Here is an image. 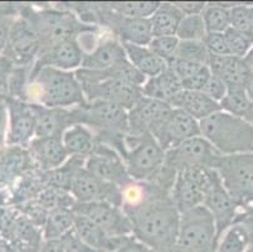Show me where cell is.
Wrapping results in <instances>:
<instances>
[{
  "instance_id": "603a6c76",
  "label": "cell",
  "mask_w": 253,
  "mask_h": 252,
  "mask_svg": "<svg viewBox=\"0 0 253 252\" xmlns=\"http://www.w3.org/2000/svg\"><path fill=\"white\" fill-rule=\"evenodd\" d=\"M32 105L36 114V138H62L75 125L72 108L45 107L38 103Z\"/></svg>"
},
{
  "instance_id": "f546056e",
  "label": "cell",
  "mask_w": 253,
  "mask_h": 252,
  "mask_svg": "<svg viewBox=\"0 0 253 252\" xmlns=\"http://www.w3.org/2000/svg\"><path fill=\"white\" fill-rule=\"evenodd\" d=\"M62 142L68 155L84 159L88 158L97 145V139L93 131L81 124L71 126L62 136Z\"/></svg>"
},
{
  "instance_id": "94428289",
  "label": "cell",
  "mask_w": 253,
  "mask_h": 252,
  "mask_svg": "<svg viewBox=\"0 0 253 252\" xmlns=\"http://www.w3.org/2000/svg\"><path fill=\"white\" fill-rule=\"evenodd\" d=\"M243 62H245L246 67H247L248 72H250L251 75V78H253V47L252 50L248 52V54L243 58Z\"/></svg>"
},
{
  "instance_id": "7a4b0ae2",
  "label": "cell",
  "mask_w": 253,
  "mask_h": 252,
  "mask_svg": "<svg viewBox=\"0 0 253 252\" xmlns=\"http://www.w3.org/2000/svg\"><path fill=\"white\" fill-rule=\"evenodd\" d=\"M19 15L27 19L38 34L41 52L62 42L78 39L84 34L102 31L97 25L82 22L68 8L61 5L39 6L32 4H19Z\"/></svg>"
},
{
  "instance_id": "816d5d0a",
  "label": "cell",
  "mask_w": 253,
  "mask_h": 252,
  "mask_svg": "<svg viewBox=\"0 0 253 252\" xmlns=\"http://www.w3.org/2000/svg\"><path fill=\"white\" fill-rule=\"evenodd\" d=\"M14 64L3 54L0 55V100L9 96V77Z\"/></svg>"
},
{
  "instance_id": "6f0895ef",
  "label": "cell",
  "mask_w": 253,
  "mask_h": 252,
  "mask_svg": "<svg viewBox=\"0 0 253 252\" xmlns=\"http://www.w3.org/2000/svg\"><path fill=\"white\" fill-rule=\"evenodd\" d=\"M1 15H6V17H17V15H19V4H0V17Z\"/></svg>"
},
{
  "instance_id": "e7e4bbea",
  "label": "cell",
  "mask_w": 253,
  "mask_h": 252,
  "mask_svg": "<svg viewBox=\"0 0 253 252\" xmlns=\"http://www.w3.org/2000/svg\"><path fill=\"white\" fill-rule=\"evenodd\" d=\"M0 252H11L10 249L1 240H0Z\"/></svg>"
},
{
  "instance_id": "e0dca14e",
  "label": "cell",
  "mask_w": 253,
  "mask_h": 252,
  "mask_svg": "<svg viewBox=\"0 0 253 252\" xmlns=\"http://www.w3.org/2000/svg\"><path fill=\"white\" fill-rule=\"evenodd\" d=\"M9 115L8 145L28 148L36 138V114L28 101L6 97L4 99Z\"/></svg>"
},
{
  "instance_id": "52a82bcc",
  "label": "cell",
  "mask_w": 253,
  "mask_h": 252,
  "mask_svg": "<svg viewBox=\"0 0 253 252\" xmlns=\"http://www.w3.org/2000/svg\"><path fill=\"white\" fill-rule=\"evenodd\" d=\"M86 101H109L130 110L141 99V87L116 78L114 68L103 71L80 68L75 71Z\"/></svg>"
},
{
  "instance_id": "bcb514c9",
  "label": "cell",
  "mask_w": 253,
  "mask_h": 252,
  "mask_svg": "<svg viewBox=\"0 0 253 252\" xmlns=\"http://www.w3.org/2000/svg\"><path fill=\"white\" fill-rule=\"evenodd\" d=\"M167 64L168 67L171 69L172 72L178 76L179 80H180L181 82L188 80V78H190L192 76H194L195 73L199 72L203 67H206V66H202V64L194 63V62L180 59L178 58V57H174V58H172L171 61L168 62Z\"/></svg>"
},
{
  "instance_id": "7402d4cb",
  "label": "cell",
  "mask_w": 253,
  "mask_h": 252,
  "mask_svg": "<svg viewBox=\"0 0 253 252\" xmlns=\"http://www.w3.org/2000/svg\"><path fill=\"white\" fill-rule=\"evenodd\" d=\"M34 168L37 166L28 148L6 145L0 150V187L10 189Z\"/></svg>"
},
{
  "instance_id": "f1b7e54d",
  "label": "cell",
  "mask_w": 253,
  "mask_h": 252,
  "mask_svg": "<svg viewBox=\"0 0 253 252\" xmlns=\"http://www.w3.org/2000/svg\"><path fill=\"white\" fill-rule=\"evenodd\" d=\"M141 91L145 97H150L154 100L163 101L170 105L172 100L183 91V87L178 76L169 67H167L162 73L146 78Z\"/></svg>"
},
{
  "instance_id": "d590c367",
  "label": "cell",
  "mask_w": 253,
  "mask_h": 252,
  "mask_svg": "<svg viewBox=\"0 0 253 252\" xmlns=\"http://www.w3.org/2000/svg\"><path fill=\"white\" fill-rule=\"evenodd\" d=\"M220 106L223 111L245 120L253 126V100L248 96L246 89L228 90Z\"/></svg>"
},
{
  "instance_id": "60d3db41",
  "label": "cell",
  "mask_w": 253,
  "mask_h": 252,
  "mask_svg": "<svg viewBox=\"0 0 253 252\" xmlns=\"http://www.w3.org/2000/svg\"><path fill=\"white\" fill-rule=\"evenodd\" d=\"M231 28L253 43V5L237 4L231 8Z\"/></svg>"
},
{
  "instance_id": "f35d334b",
  "label": "cell",
  "mask_w": 253,
  "mask_h": 252,
  "mask_svg": "<svg viewBox=\"0 0 253 252\" xmlns=\"http://www.w3.org/2000/svg\"><path fill=\"white\" fill-rule=\"evenodd\" d=\"M162 1H124V3H106L115 13L127 18L150 19Z\"/></svg>"
},
{
  "instance_id": "44dd1931",
  "label": "cell",
  "mask_w": 253,
  "mask_h": 252,
  "mask_svg": "<svg viewBox=\"0 0 253 252\" xmlns=\"http://www.w3.org/2000/svg\"><path fill=\"white\" fill-rule=\"evenodd\" d=\"M1 241L11 252H41L44 237L42 228L18 209L11 228Z\"/></svg>"
},
{
  "instance_id": "ab89813d",
  "label": "cell",
  "mask_w": 253,
  "mask_h": 252,
  "mask_svg": "<svg viewBox=\"0 0 253 252\" xmlns=\"http://www.w3.org/2000/svg\"><path fill=\"white\" fill-rule=\"evenodd\" d=\"M38 201L48 212L57 209V208H75L76 200L71 192L56 188L52 186H45L43 191L37 197Z\"/></svg>"
},
{
  "instance_id": "d6986e66",
  "label": "cell",
  "mask_w": 253,
  "mask_h": 252,
  "mask_svg": "<svg viewBox=\"0 0 253 252\" xmlns=\"http://www.w3.org/2000/svg\"><path fill=\"white\" fill-rule=\"evenodd\" d=\"M201 135V122L179 108H172L155 139L167 151L189 139Z\"/></svg>"
},
{
  "instance_id": "5bb4252c",
  "label": "cell",
  "mask_w": 253,
  "mask_h": 252,
  "mask_svg": "<svg viewBox=\"0 0 253 252\" xmlns=\"http://www.w3.org/2000/svg\"><path fill=\"white\" fill-rule=\"evenodd\" d=\"M172 107L167 102L142 96L136 105L127 111L128 134L144 135L150 134L154 138L164 126Z\"/></svg>"
},
{
  "instance_id": "4fadbf2b",
  "label": "cell",
  "mask_w": 253,
  "mask_h": 252,
  "mask_svg": "<svg viewBox=\"0 0 253 252\" xmlns=\"http://www.w3.org/2000/svg\"><path fill=\"white\" fill-rule=\"evenodd\" d=\"M84 169L123 189L134 182L120 152L102 143H97L93 152L84 160Z\"/></svg>"
},
{
  "instance_id": "ee69618b",
  "label": "cell",
  "mask_w": 253,
  "mask_h": 252,
  "mask_svg": "<svg viewBox=\"0 0 253 252\" xmlns=\"http://www.w3.org/2000/svg\"><path fill=\"white\" fill-rule=\"evenodd\" d=\"M179 43H180V39L176 36L153 37L148 47L150 48L154 54H156L159 58H162L165 63H168L176 55Z\"/></svg>"
},
{
  "instance_id": "e575fe53",
  "label": "cell",
  "mask_w": 253,
  "mask_h": 252,
  "mask_svg": "<svg viewBox=\"0 0 253 252\" xmlns=\"http://www.w3.org/2000/svg\"><path fill=\"white\" fill-rule=\"evenodd\" d=\"M75 219L76 212L72 208H57L50 211L42 228L44 240L61 239L73 230Z\"/></svg>"
},
{
  "instance_id": "11a10c76",
  "label": "cell",
  "mask_w": 253,
  "mask_h": 252,
  "mask_svg": "<svg viewBox=\"0 0 253 252\" xmlns=\"http://www.w3.org/2000/svg\"><path fill=\"white\" fill-rule=\"evenodd\" d=\"M14 18L15 17H6V15L0 17V55L3 54L4 50H5L9 38V32H10L11 23H13Z\"/></svg>"
},
{
  "instance_id": "7c38bea8",
  "label": "cell",
  "mask_w": 253,
  "mask_h": 252,
  "mask_svg": "<svg viewBox=\"0 0 253 252\" xmlns=\"http://www.w3.org/2000/svg\"><path fill=\"white\" fill-rule=\"evenodd\" d=\"M41 41L29 22L18 15L11 23L3 55L14 66L33 67L41 53Z\"/></svg>"
},
{
  "instance_id": "8fae6325",
  "label": "cell",
  "mask_w": 253,
  "mask_h": 252,
  "mask_svg": "<svg viewBox=\"0 0 253 252\" xmlns=\"http://www.w3.org/2000/svg\"><path fill=\"white\" fill-rule=\"evenodd\" d=\"M213 175L214 169L206 166H189L178 173L170 194L179 213L204 204Z\"/></svg>"
},
{
  "instance_id": "4316f807",
  "label": "cell",
  "mask_w": 253,
  "mask_h": 252,
  "mask_svg": "<svg viewBox=\"0 0 253 252\" xmlns=\"http://www.w3.org/2000/svg\"><path fill=\"white\" fill-rule=\"evenodd\" d=\"M73 230L87 246L96 252H115L126 239V237H111L105 231L101 230L95 222L77 213H76Z\"/></svg>"
},
{
  "instance_id": "30bf717a",
  "label": "cell",
  "mask_w": 253,
  "mask_h": 252,
  "mask_svg": "<svg viewBox=\"0 0 253 252\" xmlns=\"http://www.w3.org/2000/svg\"><path fill=\"white\" fill-rule=\"evenodd\" d=\"M213 169L241 209L253 203V152L220 155Z\"/></svg>"
},
{
  "instance_id": "1f68e13d",
  "label": "cell",
  "mask_w": 253,
  "mask_h": 252,
  "mask_svg": "<svg viewBox=\"0 0 253 252\" xmlns=\"http://www.w3.org/2000/svg\"><path fill=\"white\" fill-rule=\"evenodd\" d=\"M184 17V13L175 3H160L150 18L153 37L176 36Z\"/></svg>"
},
{
  "instance_id": "6da1fadb",
  "label": "cell",
  "mask_w": 253,
  "mask_h": 252,
  "mask_svg": "<svg viewBox=\"0 0 253 252\" xmlns=\"http://www.w3.org/2000/svg\"><path fill=\"white\" fill-rule=\"evenodd\" d=\"M123 191V209L131 223L132 236L156 252L176 245L180 213L170 192L146 182H132Z\"/></svg>"
},
{
  "instance_id": "9c48e42d",
  "label": "cell",
  "mask_w": 253,
  "mask_h": 252,
  "mask_svg": "<svg viewBox=\"0 0 253 252\" xmlns=\"http://www.w3.org/2000/svg\"><path fill=\"white\" fill-rule=\"evenodd\" d=\"M185 252H215L218 236L215 222L206 205L180 214L178 241Z\"/></svg>"
},
{
  "instance_id": "4dcf8cb0",
  "label": "cell",
  "mask_w": 253,
  "mask_h": 252,
  "mask_svg": "<svg viewBox=\"0 0 253 252\" xmlns=\"http://www.w3.org/2000/svg\"><path fill=\"white\" fill-rule=\"evenodd\" d=\"M123 45L130 63L146 78L162 73L168 67V64L162 58H159L158 55L151 52L148 46L128 45V43H123Z\"/></svg>"
},
{
  "instance_id": "3957f363",
  "label": "cell",
  "mask_w": 253,
  "mask_h": 252,
  "mask_svg": "<svg viewBox=\"0 0 253 252\" xmlns=\"http://www.w3.org/2000/svg\"><path fill=\"white\" fill-rule=\"evenodd\" d=\"M27 101L45 107L72 108L86 102L76 72L43 67L32 68Z\"/></svg>"
},
{
  "instance_id": "7bdbcfd3",
  "label": "cell",
  "mask_w": 253,
  "mask_h": 252,
  "mask_svg": "<svg viewBox=\"0 0 253 252\" xmlns=\"http://www.w3.org/2000/svg\"><path fill=\"white\" fill-rule=\"evenodd\" d=\"M175 57L202 64V66H208L211 53H209L207 46L204 45V42L180 41Z\"/></svg>"
},
{
  "instance_id": "ba28073f",
  "label": "cell",
  "mask_w": 253,
  "mask_h": 252,
  "mask_svg": "<svg viewBox=\"0 0 253 252\" xmlns=\"http://www.w3.org/2000/svg\"><path fill=\"white\" fill-rule=\"evenodd\" d=\"M123 159L134 182L153 183L162 169L165 150L150 134L130 135L125 139Z\"/></svg>"
},
{
  "instance_id": "db71d44e",
  "label": "cell",
  "mask_w": 253,
  "mask_h": 252,
  "mask_svg": "<svg viewBox=\"0 0 253 252\" xmlns=\"http://www.w3.org/2000/svg\"><path fill=\"white\" fill-rule=\"evenodd\" d=\"M9 115L5 100H0V150L8 145Z\"/></svg>"
},
{
  "instance_id": "277c9868",
  "label": "cell",
  "mask_w": 253,
  "mask_h": 252,
  "mask_svg": "<svg viewBox=\"0 0 253 252\" xmlns=\"http://www.w3.org/2000/svg\"><path fill=\"white\" fill-rule=\"evenodd\" d=\"M75 124L91 129L97 143L109 145L123 155L125 139L128 135L127 110L109 101H86L72 107Z\"/></svg>"
},
{
  "instance_id": "484cf974",
  "label": "cell",
  "mask_w": 253,
  "mask_h": 252,
  "mask_svg": "<svg viewBox=\"0 0 253 252\" xmlns=\"http://www.w3.org/2000/svg\"><path fill=\"white\" fill-rule=\"evenodd\" d=\"M208 68L213 76L219 77L228 90L246 89L251 75L242 58L233 55L211 54Z\"/></svg>"
},
{
  "instance_id": "2e32d148",
  "label": "cell",
  "mask_w": 253,
  "mask_h": 252,
  "mask_svg": "<svg viewBox=\"0 0 253 252\" xmlns=\"http://www.w3.org/2000/svg\"><path fill=\"white\" fill-rule=\"evenodd\" d=\"M73 211L95 222L111 237L132 236V227L123 207L105 202L76 203Z\"/></svg>"
},
{
  "instance_id": "be15d7a7",
  "label": "cell",
  "mask_w": 253,
  "mask_h": 252,
  "mask_svg": "<svg viewBox=\"0 0 253 252\" xmlns=\"http://www.w3.org/2000/svg\"><path fill=\"white\" fill-rule=\"evenodd\" d=\"M162 252H185V251H184L183 249H180L178 245H174L172 247H169V249L164 250V251H162Z\"/></svg>"
},
{
  "instance_id": "f5cc1de1",
  "label": "cell",
  "mask_w": 253,
  "mask_h": 252,
  "mask_svg": "<svg viewBox=\"0 0 253 252\" xmlns=\"http://www.w3.org/2000/svg\"><path fill=\"white\" fill-rule=\"evenodd\" d=\"M115 252H156L148 245H145L144 242L139 241L134 236H128L126 237L123 245L119 247Z\"/></svg>"
},
{
  "instance_id": "c3c4849f",
  "label": "cell",
  "mask_w": 253,
  "mask_h": 252,
  "mask_svg": "<svg viewBox=\"0 0 253 252\" xmlns=\"http://www.w3.org/2000/svg\"><path fill=\"white\" fill-rule=\"evenodd\" d=\"M202 92H204L207 96H209L211 99H213V100L220 103L223 101V99L228 94V87H227V85L219 77L211 75Z\"/></svg>"
},
{
  "instance_id": "cb8c5ba5",
  "label": "cell",
  "mask_w": 253,
  "mask_h": 252,
  "mask_svg": "<svg viewBox=\"0 0 253 252\" xmlns=\"http://www.w3.org/2000/svg\"><path fill=\"white\" fill-rule=\"evenodd\" d=\"M127 61L124 45L114 36L102 38L89 52L84 53L81 68L103 71ZM80 69V68H78Z\"/></svg>"
},
{
  "instance_id": "7dc6e473",
  "label": "cell",
  "mask_w": 253,
  "mask_h": 252,
  "mask_svg": "<svg viewBox=\"0 0 253 252\" xmlns=\"http://www.w3.org/2000/svg\"><path fill=\"white\" fill-rule=\"evenodd\" d=\"M204 45L207 46L211 54L231 55L224 33H208L204 39Z\"/></svg>"
},
{
  "instance_id": "681fc988",
  "label": "cell",
  "mask_w": 253,
  "mask_h": 252,
  "mask_svg": "<svg viewBox=\"0 0 253 252\" xmlns=\"http://www.w3.org/2000/svg\"><path fill=\"white\" fill-rule=\"evenodd\" d=\"M211 73L209 71L208 66L203 67V68L199 71L198 73H195L194 76H192L188 80L183 81L181 82V87H183L184 91H199L202 92L206 87L207 82L211 78Z\"/></svg>"
},
{
  "instance_id": "5b68a950",
  "label": "cell",
  "mask_w": 253,
  "mask_h": 252,
  "mask_svg": "<svg viewBox=\"0 0 253 252\" xmlns=\"http://www.w3.org/2000/svg\"><path fill=\"white\" fill-rule=\"evenodd\" d=\"M201 134L222 155L253 152V126L227 111L201 121Z\"/></svg>"
},
{
  "instance_id": "9f6ffc18",
  "label": "cell",
  "mask_w": 253,
  "mask_h": 252,
  "mask_svg": "<svg viewBox=\"0 0 253 252\" xmlns=\"http://www.w3.org/2000/svg\"><path fill=\"white\" fill-rule=\"evenodd\" d=\"M176 6L184 13V15H199L203 13L207 3L204 1H178Z\"/></svg>"
},
{
  "instance_id": "6125c7cd",
  "label": "cell",
  "mask_w": 253,
  "mask_h": 252,
  "mask_svg": "<svg viewBox=\"0 0 253 252\" xmlns=\"http://www.w3.org/2000/svg\"><path fill=\"white\" fill-rule=\"evenodd\" d=\"M246 91H247L248 96L253 100V78H251V80L248 81L247 86H246Z\"/></svg>"
},
{
  "instance_id": "83f0119b",
  "label": "cell",
  "mask_w": 253,
  "mask_h": 252,
  "mask_svg": "<svg viewBox=\"0 0 253 252\" xmlns=\"http://www.w3.org/2000/svg\"><path fill=\"white\" fill-rule=\"evenodd\" d=\"M170 106L172 108L184 111L199 122L222 110L220 103L207 96L204 92L184 91V90L172 100Z\"/></svg>"
},
{
  "instance_id": "680465c9",
  "label": "cell",
  "mask_w": 253,
  "mask_h": 252,
  "mask_svg": "<svg viewBox=\"0 0 253 252\" xmlns=\"http://www.w3.org/2000/svg\"><path fill=\"white\" fill-rule=\"evenodd\" d=\"M239 222H242L247 228L248 236H250V252H253V218H246Z\"/></svg>"
},
{
  "instance_id": "f6af8a7d",
  "label": "cell",
  "mask_w": 253,
  "mask_h": 252,
  "mask_svg": "<svg viewBox=\"0 0 253 252\" xmlns=\"http://www.w3.org/2000/svg\"><path fill=\"white\" fill-rule=\"evenodd\" d=\"M227 45H228L229 53L237 58H245L253 47V43L248 38H246L242 33L237 32L233 28H229L224 33Z\"/></svg>"
},
{
  "instance_id": "74e56055",
  "label": "cell",
  "mask_w": 253,
  "mask_h": 252,
  "mask_svg": "<svg viewBox=\"0 0 253 252\" xmlns=\"http://www.w3.org/2000/svg\"><path fill=\"white\" fill-rule=\"evenodd\" d=\"M215 252H250V236L242 222H237L223 233Z\"/></svg>"
},
{
  "instance_id": "8d00e7d4",
  "label": "cell",
  "mask_w": 253,
  "mask_h": 252,
  "mask_svg": "<svg viewBox=\"0 0 253 252\" xmlns=\"http://www.w3.org/2000/svg\"><path fill=\"white\" fill-rule=\"evenodd\" d=\"M232 5L220 3H207L202 17L208 33H225L231 28Z\"/></svg>"
},
{
  "instance_id": "d6a6232c",
  "label": "cell",
  "mask_w": 253,
  "mask_h": 252,
  "mask_svg": "<svg viewBox=\"0 0 253 252\" xmlns=\"http://www.w3.org/2000/svg\"><path fill=\"white\" fill-rule=\"evenodd\" d=\"M44 187L45 182L43 178V172L38 168H34L31 172L23 175L10 188V205L17 207L23 203L36 200Z\"/></svg>"
},
{
  "instance_id": "ac0fdd59",
  "label": "cell",
  "mask_w": 253,
  "mask_h": 252,
  "mask_svg": "<svg viewBox=\"0 0 253 252\" xmlns=\"http://www.w3.org/2000/svg\"><path fill=\"white\" fill-rule=\"evenodd\" d=\"M204 205L208 208V211L214 218L218 241H219L223 233L236 223L241 207L234 202L231 194L224 188L220 177L215 170L211 186L204 201Z\"/></svg>"
},
{
  "instance_id": "b9f144b4",
  "label": "cell",
  "mask_w": 253,
  "mask_h": 252,
  "mask_svg": "<svg viewBox=\"0 0 253 252\" xmlns=\"http://www.w3.org/2000/svg\"><path fill=\"white\" fill-rule=\"evenodd\" d=\"M207 34V28L204 24L202 14L199 15H185L181 20L176 37L180 41H197L204 42Z\"/></svg>"
},
{
  "instance_id": "836d02e7",
  "label": "cell",
  "mask_w": 253,
  "mask_h": 252,
  "mask_svg": "<svg viewBox=\"0 0 253 252\" xmlns=\"http://www.w3.org/2000/svg\"><path fill=\"white\" fill-rule=\"evenodd\" d=\"M84 158H77V156H70L67 161L62 164L56 169L49 170V172H43L45 186H52L56 188L63 189V191L71 192L73 180L76 175L82 168H84Z\"/></svg>"
},
{
  "instance_id": "d4e9b609",
  "label": "cell",
  "mask_w": 253,
  "mask_h": 252,
  "mask_svg": "<svg viewBox=\"0 0 253 252\" xmlns=\"http://www.w3.org/2000/svg\"><path fill=\"white\" fill-rule=\"evenodd\" d=\"M28 149L36 166L42 172L56 169L70 158L62 138H34Z\"/></svg>"
},
{
  "instance_id": "91938a15",
  "label": "cell",
  "mask_w": 253,
  "mask_h": 252,
  "mask_svg": "<svg viewBox=\"0 0 253 252\" xmlns=\"http://www.w3.org/2000/svg\"><path fill=\"white\" fill-rule=\"evenodd\" d=\"M246 218H253V203L252 204L247 205V207L242 208V209L239 211L236 223L237 222L242 221V219H246Z\"/></svg>"
},
{
  "instance_id": "f907efd6",
  "label": "cell",
  "mask_w": 253,
  "mask_h": 252,
  "mask_svg": "<svg viewBox=\"0 0 253 252\" xmlns=\"http://www.w3.org/2000/svg\"><path fill=\"white\" fill-rule=\"evenodd\" d=\"M61 241L62 246H63V252H96L78 237L75 230L62 236Z\"/></svg>"
},
{
  "instance_id": "ffe728a7",
  "label": "cell",
  "mask_w": 253,
  "mask_h": 252,
  "mask_svg": "<svg viewBox=\"0 0 253 252\" xmlns=\"http://www.w3.org/2000/svg\"><path fill=\"white\" fill-rule=\"evenodd\" d=\"M84 53L86 52L78 39L62 42L39 53L38 58L32 68L52 67L62 71L75 72L78 68H81Z\"/></svg>"
},
{
  "instance_id": "9a60e30c",
  "label": "cell",
  "mask_w": 253,
  "mask_h": 252,
  "mask_svg": "<svg viewBox=\"0 0 253 252\" xmlns=\"http://www.w3.org/2000/svg\"><path fill=\"white\" fill-rule=\"evenodd\" d=\"M71 194L77 203L105 202L123 207L124 191L116 184L109 183L82 168L71 187Z\"/></svg>"
},
{
  "instance_id": "8992f818",
  "label": "cell",
  "mask_w": 253,
  "mask_h": 252,
  "mask_svg": "<svg viewBox=\"0 0 253 252\" xmlns=\"http://www.w3.org/2000/svg\"><path fill=\"white\" fill-rule=\"evenodd\" d=\"M222 154L203 136H195L165 151L164 164L153 183L171 192L176 175L189 166H206L213 169Z\"/></svg>"
}]
</instances>
